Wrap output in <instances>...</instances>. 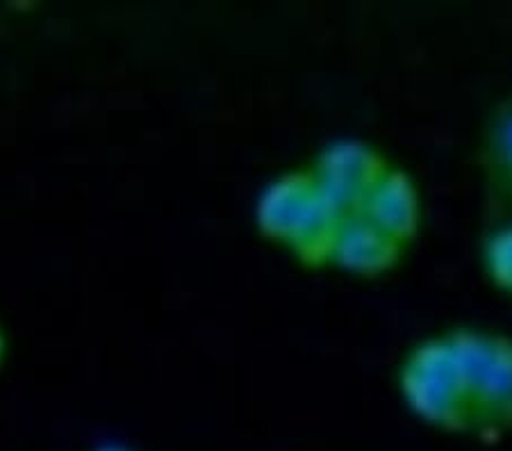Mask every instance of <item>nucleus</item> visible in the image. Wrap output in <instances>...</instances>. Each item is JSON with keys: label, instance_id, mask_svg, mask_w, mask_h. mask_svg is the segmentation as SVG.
<instances>
[{"label": "nucleus", "instance_id": "f257e3e1", "mask_svg": "<svg viewBox=\"0 0 512 451\" xmlns=\"http://www.w3.org/2000/svg\"><path fill=\"white\" fill-rule=\"evenodd\" d=\"M399 390L421 420L447 431L474 429L472 397L447 335L419 342L399 367Z\"/></svg>", "mask_w": 512, "mask_h": 451}, {"label": "nucleus", "instance_id": "f03ea898", "mask_svg": "<svg viewBox=\"0 0 512 451\" xmlns=\"http://www.w3.org/2000/svg\"><path fill=\"white\" fill-rule=\"evenodd\" d=\"M447 335L472 397L474 429L512 426V338L481 328H451Z\"/></svg>", "mask_w": 512, "mask_h": 451}, {"label": "nucleus", "instance_id": "7ed1b4c3", "mask_svg": "<svg viewBox=\"0 0 512 451\" xmlns=\"http://www.w3.org/2000/svg\"><path fill=\"white\" fill-rule=\"evenodd\" d=\"M392 167L374 146L358 139H340L319 153L310 169L319 192L335 205L342 215H360L369 196Z\"/></svg>", "mask_w": 512, "mask_h": 451}, {"label": "nucleus", "instance_id": "20e7f679", "mask_svg": "<svg viewBox=\"0 0 512 451\" xmlns=\"http://www.w3.org/2000/svg\"><path fill=\"white\" fill-rule=\"evenodd\" d=\"M485 215L492 226L512 219V94L487 112L478 142Z\"/></svg>", "mask_w": 512, "mask_h": 451}, {"label": "nucleus", "instance_id": "39448f33", "mask_svg": "<svg viewBox=\"0 0 512 451\" xmlns=\"http://www.w3.org/2000/svg\"><path fill=\"white\" fill-rule=\"evenodd\" d=\"M403 249L406 246L371 224L365 215H351L344 219L342 231L337 235L330 265L360 278H376L399 265Z\"/></svg>", "mask_w": 512, "mask_h": 451}, {"label": "nucleus", "instance_id": "423d86ee", "mask_svg": "<svg viewBox=\"0 0 512 451\" xmlns=\"http://www.w3.org/2000/svg\"><path fill=\"white\" fill-rule=\"evenodd\" d=\"M360 215H365L371 224H376L403 246H408L417 237L421 217H424L417 183L408 171L392 167L378 183L374 194L369 196Z\"/></svg>", "mask_w": 512, "mask_h": 451}, {"label": "nucleus", "instance_id": "0eeeda50", "mask_svg": "<svg viewBox=\"0 0 512 451\" xmlns=\"http://www.w3.org/2000/svg\"><path fill=\"white\" fill-rule=\"evenodd\" d=\"M317 192V183L308 171H287L264 187L255 205V224L260 233L278 244H287L296 221Z\"/></svg>", "mask_w": 512, "mask_h": 451}, {"label": "nucleus", "instance_id": "6e6552de", "mask_svg": "<svg viewBox=\"0 0 512 451\" xmlns=\"http://www.w3.org/2000/svg\"><path fill=\"white\" fill-rule=\"evenodd\" d=\"M346 215L330 203L324 194L317 192L303 210L301 219L296 221L292 235L287 240V249L305 267L330 265L335 251L337 235L342 231Z\"/></svg>", "mask_w": 512, "mask_h": 451}, {"label": "nucleus", "instance_id": "1a4fd4ad", "mask_svg": "<svg viewBox=\"0 0 512 451\" xmlns=\"http://www.w3.org/2000/svg\"><path fill=\"white\" fill-rule=\"evenodd\" d=\"M483 269L497 290L512 294V221L494 226L485 237Z\"/></svg>", "mask_w": 512, "mask_h": 451}, {"label": "nucleus", "instance_id": "9d476101", "mask_svg": "<svg viewBox=\"0 0 512 451\" xmlns=\"http://www.w3.org/2000/svg\"><path fill=\"white\" fill-rule=\"evenodd\" d=\"M98 451H130V449H123V447H117V445H107V447L98 449Z\"/></svg>", "mask_w": 512, "mask_h": 451}, {"label": "nucleus", "instance_id": "9b49d317", "mask_svg": "<svg viewBox=\"0 0 512 451\" xmlns=\"http://www.w3.org/2000/svg\"><path fill=\"white\" fill-rule=\"evenodd\" d=\"M0 354H3V340H0Z\"/></svg>", "mask_w": 512, "mask_h": 451}]
</instances>
